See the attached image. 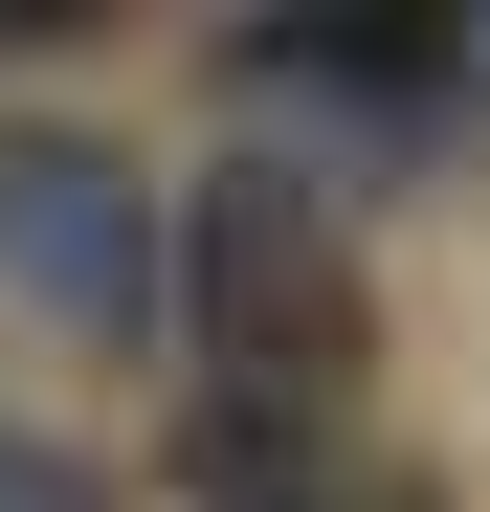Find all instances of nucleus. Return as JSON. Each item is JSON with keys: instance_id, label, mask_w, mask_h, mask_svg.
Listing matches in <instances>:
<instances>
[{"instance_id": "nucleus-1", "label": "nucleus", "mask_w": 490, "mask_h": 512, "mask_svg": "<svg viewBox=\"0 0 490 512\" xmlns=\"http://www.w3.org/2000/svg\"><path fill=\"white\" fill-rule=\"evenodd\" d=\"M179 312H201V401H290V423H335L357 379V223L335 179H290V156H201V201H179Z\"/></svg>"}, {"instance_id": "nucleus-2", "label": "nucleus", "mask_w": 490, "mask_h": 512, "mask_svg": "<svg viewBox=\"0 0 490 512\" xmlns=\"http://www.w3.org/2000/svg\"><path fill=\"white\" fill-rule=\"evenodd\" d=\"M0 290L45 334H156L179 312V223L134 201L112 134H0Z\"/></svg>"}, {"instance_id": "nucleus-3", "label": "nucleus", "mask_w": 490, "mask_h": 512, "mask_svg": "<svg viewBox=\"0 0 490 512\" xmlns=\"http://www.w3.org/2000/svg\"><path fill=\"white\" fill-rule=\"evenodd\" d=\"M223 90H245V156H424L446 134V23H335V0H268L223 23Z\"/></svg>"}, {"instance_id": "nucleus-4", "label": "nucleus", "mask_w": 490, "mask_h": 512, "mask_svg": "<svg viewBox=\"0 0 490 512\" xmlns=\"http://www.w3.org/2000/svg\"><path fill=\"white\" fill-rule=\"evenodd\" d=\"M179 490L201 512H446L424 468H357L335 423H290V401H179Z\"/></svg>"}, {"instance_id": "nucleus-5", "label": "nucleus", "mask_w": 490, "mask_h": 512, "mask_svg": "<svg viewBox=\"0 0 490 512\" xmlns=\"http://www.w3.org/2000/svg\"><path fill=\"white\" fill-rule=\"evenodd\" d=\"M0 512H112V490L67 468V446H23V423H0Z\"/></svg>"}, {"instance_id": "nucleus-6", "label": "nucleus", "mask_w": 490, "mask_h": 512, "mask_svg": "<svg viewBox=\"0 0 490 512\" xmlns=\"http://www.w3.org/2000/svg\"><path fill=\"white\" fill-rule=\"evenodd\" d=\"M446 134H490V0H446Z\"/></svg>"}]
</instances>
